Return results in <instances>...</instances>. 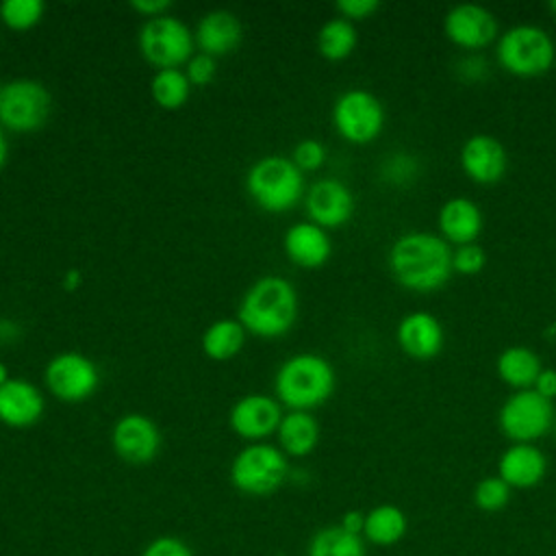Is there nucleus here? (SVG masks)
I'll return each mask as SVG.
<instances>
[{
	"mask_svg": "<svg viewBox=\"0 0 556 556\" xmlns=\"http://www.w3.org/2000/svg\"><path fill=\"white\" fill-rule=\"evenodd\" d=\"M389 271L393 280L417 293L441 289L454 274L452 245L434 232L408 230L389 248Z\"/></svg>",
	"mask_w": 556,
	"mask_h": 556,
	"instance_id": "nucleus-1",
	"label": "nucleus"
},
{
	"mask_svg": "<svg viewBox=\"0 0 556 556\" xmlns=\"http://www.w3.org/2000/svg\"><path fill=\"white\" fill-rule=\"evenodd\" d=\"M298 317V291L282 276H261L239 302V321L245 332L261 339H278L291 330Z\"/></svg>",
	"mask_w": 556,
	"mask_h": 556,
	"instance_id": "nucleus-2",
	"label": "nucleus"
},
{
	"mask_svg": "<svg viewBox=\"0 0 556 556\" xmlns=\"http://www.w3.org/2000/svg\"><path fill=\"white\" fill-rule=\"evenodd\" d=\"M337 387V374L328 358L300 352L282 361L276 371V400L289 410H313L330 400Z\"/></svg>",
	"mask_w": 556,
	"mask_h": 556,
	"instance_id": "nucleus-3",
	"label": "nucleus"
},
{
	"mask_svg": "<svg viewBox=\"0 0 556 556\" xmlns=\"http://www.w3.org/2000/svg\"><path fill=\"white\" fill-rule=\"evenodd\" d=\"M497 65L517 78H536L552 70L556 43L552 35L536 24H515L500 33L495 41Z\"/></svg>",
	"mask_w": 556,
	"mask_h": 556,
	"instance_id": "nucleus-4",
	"label": "nucleus"
},
{
	"mask_svg": "<svg viewBox=\"0 0 556 556\" xmlns=\"http://www.w3.org/2000/svg\"><path fill=\"white\" fill-rule=\"evenodd\" d=\"M245 189L263 211L285 213L304 198V172L287 156H263L248 169Z\"/></svg>",
	"mask_w": 556,
	"mask_h": 556,
	"instance_id": "nucleus-5",
	"label": "nucleus"
},
{
	"mask_svg": "<svg viewBox=\"0 0 556 556\" xmlns=\"http://www.w3.org/2000/svg\"><path fill=\"white\" fill-rule=\"evenodd\" d=\"M289 478L287 454L269 443L245 445L230 463V482L237 491L254 497L276 493Z\"/></svg>",
	"mask_w": 556,
	"mask_h": 556,
	"instance_id": "nucleus-6",
	"label": "nucleus"
},
{
	"mask_svg": "<svg viewBox=\"0 0 556 556\" xmlns=\"http://www.w3.org/2000/svg\"><path fill=\"white\" fill-rule=\"evenodd\" d=\"M554 402L534 389L513 391L497 410V426L510 443H534L554 430Z\"/></svg>",
	"mask_w": 556,
	"mask_h": 556,
	"instance_id": "nucleus-7",
	"label": "nucleus"
},
{
	"mask_svg": "<svg viewBox=\"0 0 556 556\" xmlns=\"http://www.w3.org/2000/svg\"><path fill=\"white\" fill-rule=\"evenodd\" d=\"M52 96L35 78L4 83L0 93V126L13 132H33L48 122Z\"/></svg>",
	"mask_w": 556,
	"mask_h": 556,
	"instance_id": "nucleus-8",
	"label": "nucleus"
},
{
	"mask_svg": "<svg viewBox=\"0 0 556 556\" xmlns=\"http://www.w3.org/2000/svg\"><path fill=\"white\" fill-rule=\"evenodd\" d=\"M334 130L356 146H365L378 139L384 128V106L367 89L354 87L343 91L332 104Z\"/></svg>",
	"mask_w": 556,
	"mask_h": 556,
	"instance_id": "nucleus-9",
	"label": "nucleus"
},
{
	"mask_svg": "<svg viewBox=\"0 0 556 556\" xmlns=\"http://www.w3.org/2000/svg\"><path fill=\"white\" fill-rule=\"evenodd\" d=\"M193 33L174 15L146 20L139 30V50L159 70L180 67L193 56Z\"/></svg>",
	"mask_w": 556,
	"mask_h": 556,
	"instance_id": "nucleus-10",
	"label": "nucleus"
},
{
	"mask_svg": "<svg viewBox=\"0 0 556 556\" xmlns=\"http://www.w3.org/2000/svg\"><path fill=\"white\" fill-rule=\"evenodd\" d=\"M43 380L56 400L76 404L96 393L100 371L89 356L80 352H61L48 361Z\"/></svg>",
	"mask_w": 556,
	"mask_h": 556,
	"instance_id": "nucleus-11",
	"label": "nucleus"
},
{
	"mask_svg": "<svg viewBox=\"0 0 556 556\" xmlns=\"http://www.w3.org/2000/svg\"><path fill=\"white\" fill-rule=\"evenodd\" d=\"M443 33L456 48L465 52H480L489 43L497 41L500 24L491 9L476 2H463L445 11Z\"/></svg>",
	"mask_w": 556,
	"mask_h": 556,
	"instance_id": "nucleus-12",
	"label": "nucleus"
},
{
	"mask_svg": "<svg viewBox=\"0 0 556 556\" xmlns=\"http://www.w3.org/2000/svg\"><path fill=\"white\" fill-rule=\"evenodd\" d=\"M458 163L471 182L495 185L508 172V152L497 137L489 132H476L463 141Z\"/></svg>",
	"mask_w": 556,
	"mask_h": 556,
	"instance_id": "nucleus-13",
	"label": "nucleus"
},
{
	"mask_svg": "<svg viewBox=\"0 0 556 556\" xmlns=\"http://www.w3.org/2000/svg\"><path fill=\"white\" fill-rule=\"evenodd\" d=\"M111 445L122 460L130 465H146L154 460L161 450V432L150 417L141 413H126L111 430Z\"/></svg>",
	"mask_w": 556,
	"mask_h": 556,
	"instance_id": "nucleus-14",
	"label": "nucleus"
},
{
	"mask_svg": "<svg viewBox=\"0 0 556 556\" xmlns=\"http://www.w3.org/2000/svg\"><path fill=\"white\" fill-rule=\"evenodd\" d=\"M304 206L308 213V222L330 230L341 228L354 215V193L350 187L337 178H319L315 180L304 195Z\"/></svg>",
	"mask_w": 556,
	"mask_h": 556,
	"instance_id": "nucleus-15",
	"label": "nucleus"
},
{
	"mask_svg": "<svg viewBox=\"0 0 556 556\" xmlns=\"http://www.w3.org/2000/svg\"><path fill=\"white\" fill-rule=\"evenodd\" d=\"M282 415V406L276 397L265 393H248L232 404L228 413V424L232 432L241 439L261 443L278 430Z\"/></svg>",
	"mask_w": 556,
	"mask_h": 556,
	"instance_id": "nucleus-16",
	"label": "nucleus"
},
{
	"mask_svg": "<svg viewBox=\"0 0 556 556\" xmlns=\"http://www.w3.org/2000/svg\"><path fill=\"white\" fill-rule=\"evenodd\" d=\"M395 341L406 356L415 361H430L443 350L445 330L432 313L408 311L395 326Z\"/></svg>",
	"mask_w": 556,
	"mask_h": 556,
	"instance_id": "nucleus-17",
	"label": "nucleus"
},
{
	"mask_svg": "<svg viewBox=\"0 0 556 556\" xmlns=\"http://www.w3.org/2000/svg\"><path fill=\"white\" fill-rule=\"evenodd\" d=\"M437 226L439 235L452 245H465V243H476V239L482 232L484 217L482 208L478 206L476 200L467 195H454L447 198L437 213Z\"/></svg>",
	"mask_w": 556,
	"mask_h": 556,
	"instance_id": "nucleus-18",
	"label": "nucleus"
},
{
	"mask_svg": "<svg viewBox=\"0 0 556 556\" xmlns=\"http://www.w3.org/2000/svg\"><path fill=\"white\" fill-rule=\"evenodd\" d=\"M547 473V456L534 443H510L497 458V476L510 489H534Z\"/></svg>",
	"mask_w": 556,
	"mask_h": 556,
	"instance_id": "nucleus-19",
	"label": "nucleus"
},
{
	"mask_svg": "<svg viewBox=\"0 0 556 556\" xmlns=\"http://www.w3.org/2000/svg\"><path fill=\"white\" fill-rule=\"evenodd\" d=\"M46 400L41 391L24 380L9 378L0 387V421L9 428H28L43 417Z\"/></svg>",
	"mask_w": 556,
	"mask_h": 556,
	"instance_id": "nucleus-20",
	"label": "nucleus"
},
{
	"mask_svg": "<svg viewBox=\"0 0 556 556\" xmlns=\"http://www.w3.org/2000/svg\"><path fill=\"white\" fill-rule=\"evenodd\" d=\"M282 248L289 261L304 269H317L326 265L332 254V241L328 237V230L313 222L293 224L285 232Z\"/></svg>",
	"mask_w": 556,
	"mask_h": 556,
	"instance_id": "nucleus-21",
	"label": "nucleus"
},
{
	"mask_svg": "<svg viewBox=\"0 0 556 556\" xmlns=\"http://www.w3.org/2000/svg\"><path fill=\"white\" fill-rule=\"evenodd\" d=\"M243 26L232 11L213 9L195 26L193 39L200 52L217 59L235 52L241 43Z\"/></svg>",
	"mask_w": 556,
	"mask_h": 556,
	"instance_id": "nucleus-22",
	"label": "nucleus"
},
{
	"mask_svg": "<svg viewBox=\"0 0 556 556\" xmlns=\"http://www.w3.org/2000/svg\"><path fill=\"white\" fill-rule=\"evenodd\" d=\"M543 363L539 354L528 345H508L495 358L497 378L513 391L532 389Z\"/></svg>",
	"mask_w": 556,
	"mask_h": 556,
	"instance_id": "nucleus-23",
	"label": "nucleus"
},
{
	"mask_svg": "<svg viewBox=\"0 0 556 556\" xmlns=\"http://www.w3.org/2000/svg\"><path fill=\"white\" fill-rule=\"evenodd\" d=\"M280 450L287 456H308L319 443V421L308 410H289L276 430Z\"/></svg>",
	"mask_w": 556,
	"mask_h": 556,
	"instance_id": "nucleus-24",
	"label": "nucleus"
},
{
	"mask_svg": "<svg viewBox=\"0 0 556 556\" xmlns=\"http://www.w3.org/2000/svg\"><path fill=\"white\" fill-rule=\"evenodd\" d=\"M408 532L406 513L395 504H378L365 513L363 539L378 547L400 543Z\"/></svg>",
	"mask_w": 556,
	"mask_h": 556,
	"instance_id": "nucleus-25",
	"label": "nucleus"
},
{
	"mask_svg": "<svg viewBox=\"0 0 556 556\" xmlns=\"http://www.w3.org/2000/svg\"><path fill=\"white\" fill-rule=\"evenodd\" d=\"M245 328L239 319H217L202 334V352L213 361H228L241 352Z\"/></svg>",
	"mask_w": 556,
	"mask_h": 556,
	"instance_id": "nucleus-26",
	"label": "nucleus"
},
{
	"mask_svg": "<svg viewBox=\"0 0 556 556\" xmlns=\"http://www.w3.org/2000/svg\"><path fill=\"white\" fill-rule=\"evenodd\" d=\"M306 556H367L365 539L345 532L339 523L319 528L308 545Z\"/></svg>",
	"mask_w": 556,
	"mask_h": 556,
	"instance_id": "nucleus-27",
	"label": "nucleus"
},
{
	"mask_svg": "<svg viewBox=\"0 0 556 556\" xmlns=\"http://www.w3.org/2000/svg\"><path fill=\"white\" fill-rule=\"evenodd\" d=\"M358 43L356 26L343 17H330L317 30V50L328 61L348 59Z\"/></svg>",
	"mask_w": 556,
	"mask_h": 556,
	"instance_id": "nucleus-28",
	"label": "nucleus"
},
{
	"mask_svg": "<svg viewBox=\"0 0 556 556\" xmlns=\"http://www.w3.org/2000/svg\"><path fill=\"white\" fill-rule=\"evenodd\" d=\"M150 93L154 102L165 109V111H176L187 104L189 93H191V83L187 74L180 67H169V70H159L152 76L150 83Z\"/></svg>",
	"mask_w": 556,
	"mask_h": 556,
	"instance_id": "nucleus-29",
	"label": "nucleus"
},
{
	"mask_svg": "<svg viewBox=\"0 0 556 556\" xmlns=\"http://www.w3.org/2000/svg\"><path fill=\"white\" fill-rule=\"evenodd\" d=\"M421 176V163L413 152L397 150L380 163V178L393 187H406Z\"/></svg>",
	"mask_w": 556,
	"mask_h": 556,
	"instance_id": "nucleus-30",
	"label": "nucleus"
},
{
	"mask_svg": "<svg viewBox=\"0 0 556 556\" xmlns=\"http://www.w3.org/2000/svg\"><path fill=\"white\" fill-rule=\"evenodd\" d=\"M46 4L41 0H4L0 4V20L11 30H30L41 22Z\"/></svg>",
	"mask_w": 556,
	"mask_h": 556,
	"instance_id": "nucleus-31",
	"label": "nucleus"
},
{
	"mask_svg": "<svg viewBox=\"0 0 556 556\" xmlns=\"http://www.w3.org/2000/svg\"><path fill=\"white\" fill-rule=\"evenodd\" d=\"M513 489L495 473L484 476L473 486V504L482 513H500L508 506Z\"/></svg>",
	"mask_w": 556,
	"mask_h": 556,
	"instance_id": "nucleus-32",
	"label": "nucleus"
},
{
	"mask_svg": "<svg viewBox=\"0 0 556 556\" xmlns=\"http://www.w3.org/2000/svg\"><path fill=\"white\" fill-rule=\"evenodd\" d=\"M486 265V252L484 248L476 243H465L452 248V269L463 276H476Z\"/></svg>",
	"mask_w": 556,
	"mask_h": 556,
	"instance_id": "nucleus-33",
	"label": "nucleus"
},
{
	"mask_svg": "<svg viewBox=\"0 0 556 556\" xmlns=\"http://www.w3.org/2000/svg\"><path fill=\"white\" fill-rule=\"evenodd\" d=\"M291 161L300 167V172H315L326 163V146L317 139H302L295 143Z\"/></svg>",
	"mask_w": 556,
	"mask_h": 556,
	"instance_id": "nucleus-34",
	"label": "nucleus"
},
{
	"mask_svg": "<svg viewBox=\"0 0 556 556\" xmlns=\"http://www.w3.org/2000/svg\"><path fill=\"white\" fill-rule=\"evenodd\" d=\"M489 72H491V65L480 52H465L454 65V74L467 85L482 83L489 76Z\"/></svg>",
	"mask_w": 556,
	"mask_h": 556,
	"instance_id": "nucleus-35",
	"label": "nucleus"
},
{
	"mask_svg": "<svg viewBox=\"0 0 556 556\" xmlns=\"http://www.w3.org/2000/svg\"><path fill=\"white\" fill-rule=\"evenodd\" d=\"M187 78L191 85H198V87H204L208 83H213L215 74H217V63L213 56L204 54V52H198L193 54L189 61H187V70H185Z\"/></svg>",
	"mask_w": 556,
	"mask_h": 556,
	"instance_id": "nucleus-36",
	"label": "nucleus"
},
{
	"mask_svg": "<svg viewBox=\"0 0 556 556\" xmlns=\"http://www.w3.org/2000/svg\"><path fill=\"white\" fill-rule=\"evenodd\" d=\"M141 556H193V552L178 536H156L143 547Z\"/></svg>",
	"mask_w": 556,
	"mask_h": 556,
	"instance_id": "nucleus-37",
	"label": "nucleus"
},
{
	"mask_svg": "<svg viewBox=\"0 0 556 556\" xmlns=\"http://www.w3.org/2000/svg\"><path fill=\"white\" fill-rule=\"evenodd\" d=\"M334 9L339 11V17L354 24L371 17L380 9V2L378 0H339Z\"/></svg>",
	"mask_w": 556,
	"mask_h": 556,
	"instance_id": "nucleus-38",
	"label": "nucleus"
},
{
	"mask_svg": "<svg viewBox=\"0 0 556 556\" xmlns=\"http://www.w3.org/2000/svg\"><path fill=\"white\" fill-rule=\"evenodd\" d=\"M532 389H534L539 395H543L545 400L554 402V400H556V369L543 367V369L539 371V376H536Z\"/></svg>",
	"mask_w": 556,
	"mask_h": 556,
	"instance_id": "nucleus-39",
	"label": "nucleus"
},
{
	"mask_svg": "<svg viewBox=\"0 0 556 556\" xmlns=\"http://www.w3.org/2000/svg\"><path fill=\"white\" fill-rule=\"evenodd\" d=\"M172 7L169 0H132L130 9L141 13L143 17L152 20V17H161L165 15V11Z\"/></svg>",
	"mask_w": 556,
	"mask_h": 556,
	"instance_id": "nucleus-40",
	"label": "nucleus"
},
{
	"mask_svg": "<svg viewBox=\"0 0 556 556\" xmlns=\"http://www.w3.org/2000/svg\"><path fill=\"white\" fill-rule=\"evenodd\" d=\"M339 526L350 532V534H358L363 536V530H365V513L363 510H345Z\"/></svg>",
	"mask_w": 556,
	"mask_h": 556,
	"instance_id": "nucleus-41",
	"label": "nucleus"
},
{
	"mask_svg": "<svg viewBox=\"0 0 556 556\" xmlns=\"http://www.w3.org/2000/svg\"><path fill=\"white\" fill-rule=\"evenodd\" d=\"M17 334H20V328L13 321L0 319V339L2 341H13Z\"/></svg>",
	"mask_w": 556,
	"mask_h": 556,
	"instance_id": "nucleus-42",
	"label": "nucleus"
},
{
	"mask_svg": "<svg viewBox=\"0 0 556 556\" xmlns=\"http://www.w3.org/2000/svg\"><path fill=\"white\" fill-rule=\"evenodd\" d=\"M63 289L65 291H74L80 287V271L78 269H70L65 276H63Z\"/></svg>",
	"mask_w": 556,
	"mask_h": 556,
	"instance_id": "nucleus-43",
	"label": "nucleus"
},
{
	"mask_svg": "<svg viewBox=\"0 0 556 556\" xmlns=\"http://www.w3.org/2000/svg\"><path fill=\"white\" fill-rule=\"evenodd\" d=\"M7 159H9V141H7V135L0 126V169L7 165Z\"/></svg>",
	"mask_w": 556,
	"mask_h": 556,
	"instance_id": "nucleus-44",
	"label": "nucleus"
},
{
	"mask_svg": "<svg viewBox=\"0 0 556 556\" xmlns=\"http://www.w3.org/2000/svg\"><path fill=\"white\" fill-rule=\"evenodd\" d=\"M9 378H11V376H9V369H7V365L0 361V387H2Z\"/></svg>",
	"mask_w": 556,
	"mask_h": 556,
	"instance_id": "nucleus-45",
	"label": "nucleus"
},
{
	"mask_svg": "<svg viewBox=\"0 0 556 556\" xmlns=\"http://www.w3.org/2000/svg\"><path fill=\"white\" fill-rule=\"evenodd\" d=\"M549 11L556 15V0H552V2H549Z\"/></svg>",
	"mask_w": 556,
	"mask_h": 556,
	"instance_id": "nucleus-46",
	"label": "nucleus"
},
{
	"mask_svg": "<svg viewBox=\"0 0 556 556\" xmlns=\"http://www.w3.org/2000/svg\"><path fill=\"white\" fill-rule=\"evenodd\" d=\"M2 87H4V83H2V80H0V93H2Z\"/></svg>",
	"mask_w": 556,
	"mask_h": 556,
	"instance_id": "nucleus-47",
	"label": "nucleus"
},
{
	"mask_svg": "<svg viewBox=\"0 0 556 556\" xmlns=\"http://www.w3.org/2000/svg\"><path fill=\"white\" fill-rule=\"evenodd\" d=\"M554 432H556V421H554Z\"/></svg>",
	"mask_w": 556,
	"mask_h": 556,
	"instance_id": "nucleus-48",
	"label": "nucleus"
}]
</instances>
